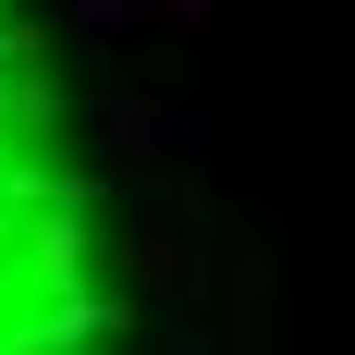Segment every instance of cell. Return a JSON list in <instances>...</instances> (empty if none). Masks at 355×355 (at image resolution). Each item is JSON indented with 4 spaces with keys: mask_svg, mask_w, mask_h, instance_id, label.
I'll use <instances>...</instances> for the list:
<instances>
[{
    "mask_svg": "<svg viewBox=\"0 0 355 355\" xmlns=\"http://www.w3.org/2000/svg\"><path fill=\"white\" fill-rule=\"evenodd\" d=\"M123 257L86 172V123L25 12H0V355H110Z\"/></svg>",
    "mask_w": 355,
    "mask_h": 355,
    "instance_id": "cell-1",
    "label": "cell"
}]
</instances>
